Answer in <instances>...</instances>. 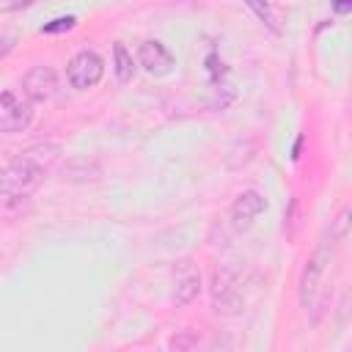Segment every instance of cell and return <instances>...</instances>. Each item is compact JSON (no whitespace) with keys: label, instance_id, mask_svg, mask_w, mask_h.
<instances>
[{"label":"cell","instance_id":"1","mask_svg":"<svg viewBox=\"0 0 352 352\" xmlns=\"http://www.w3.org/2000/svg\"><path fill=\"white\" fill-rule=\"evenodd\" d=\"M60 146L58 143H36L14 157L6 170L0 173V195L8 201L28 198L44 179V173L58 162Z\"/></svg>","mask_w":352,"mask_h":352},{"label":"cell","instance_id":"2","mask_svg":"<svg viewBox=\"0 0 352 352\" xmlns=\"http://www.w3.org/2000/svg\"><path fill=\"white\" fill-rule=\"evenodd\" d=\"M33 121V102L14 88L0 91V129L3 132H22Z\"/></svg>","mask_w":352,"mask_h":352},{"label":"cell","instance_id":"3","mask_svg":"<svg viewBox=\"0 0 352 352\" xmlns=\"http://www.w3.org/2000/svg\"><path fill=\"white\" fill-rule=\"evenodd\" d=\"M102 74H104V60H102V55L94 52V50H80V52L69 60V66H66V77H69L72 88H77V91L94 88V85L102 80Z\"/></svg>","mask_w":352,"mask_h":352},{"label":"cell","instance_id":"4","mask_svg":"<svg viewBox=\"0 0 352 352\" xmlns=\"http://www.w3.org/2000/svg\"><path fill=\"white\" fill-rule=\"evenodd\" d=\"M212 302H214V311H220V314L242 311V289H239L236 275L228 267L214 270V275H212Z\"/></svg>","mask_w":352,"mask_h":352},{"label":"cell","instance_id":"5","mask_svg":"<svg viewBox=\"0 0 352 352\" xmlns=\"http://www.w3.org/2000/svg\"><path fill=\"white\" fill-rule=\"evenodd\" d=\"M327 264H330L327 242H319V248L314 250V256L305 261V270H302V278H300V302H302V308H311L314 294L319 289V280H322Z\"/></svg>","mask_w":352,"mask_h":352},{"label":"cell","instance_id":"6","mask_svg":"<svg viewBox=\"0 0 352 352\" xmlns=\"http://www.w3.org/2000/svg\"><path fill=\"white\" fill-rule=\"evenodd\" d=\"M201 292V272L190 258H179L173 267V302L187 305Z\"/></svg>","mask_w":352,"mask_h":352},{"label":"cell","instance_id":"7","mask_svg":"<svg viewBox=\"0 0 352 352\" xmlns=\"http://www.w3.org/2000/svg\"><path fill=\"white\" fill-rule=\"evenodd\" d=\"M58 88V77L50 66H30L22 77V94L30 99V102H44L55 94Z\"/></svg>","mask_w":352,"mask_h":352},{"label":"cell","instance_id":"8","mask_svg":"<svg viewBox=\"0 0 352 352\" xmlns=\"http://www.w3.org/2000/svg\"><path fill=\"white\" fill-rule=\"evenodd\" d=\"M138 63L148 74H154V77H165V74L173 72V55H170V50L162 41H151V38L138 47Z\"/></svg>","mask_w":352,"mask_h":352},{"label":"cell","instance_id":"9","mask_svg":"<svg viewBox=\"0 0 352 352\" xmlns=\"http://www.w3.org/2000/svg\"><path fill=\"white\" fill-rule=\"evenodd\" d=\"M264 209H267V201H264L261 192H256V190H245V192H239L236 201H234V206H231L234 226H236V228H248Z\"/></svg>","mask_w":352,"mask_h":352},{"label":"cell","instance_id":"10","mask_svg":"<svg viewBox=\"0 0 352 352\" xmlns=\"http://www.w3.org/2000/svg\"><path fill=\"white\" fill-rule=\"evenodd\" d=\"M113 69H116V77L118 82H132L135 77V60H132V52L124 47V41H116L113 44Z\"/></svg>","mask_w":352,"mask_h":352},{"label":"cell","instance_id":"11","mask_svg":"<svg viewBox=\"0 0 352 352\" xmlns=\"http://www.w3.org/2000/svg\"><path fill=\"white\" fill-rule=\"evenodd\" d=\"M256 14H258V19L272 30V33H280V28H278V19H275V14H272V8H270V3L267 0H245Z\"/></svg>","mask_w":352,"mask_h":352},{"label":"cell","instance_id":"12","mask_svg":"<svg viewBox=\"0 0 352 352\" xmlns=\"http://www.w3.org/2000/svg\"><path fill=\"white\" fill-rule=\"evenodd\" d=\"M74 25H77L74 16H58V19L47 22V25H41V33H66V30H72Z\"/></svg>","mask_w":352,"mask_h":352},{"label":"cell","instance_id":"13","mask_svg":"<svg viewBox=\"0 0 352 352\" xmlns=\"http://www.w3.org/2000/svg\"><path fill=\"white\" fill-rule=\"evenodd\" d=\"M195 344H198V336L190 333V330H184V333H179V336L170 338V349H190Z\"/></svg>","mask_w":352,"mask_h":352},{"label":"cell","instance_id":"14","mask_svg":"<svg viewBox=\"0 0 352 352\" xmlns=\"http://www.w3.org/2000/svg\"><path fill=\"white\" fill-rule=\"evenodd\" d=\"M333 11H336L338 16L349 14V11H352V0H333Z\"/></svg>","mask_w":352,"mask_h":352},{"label":"cell","instance_id":"15","mask_svg":"<svg viewBox=\"0 0 352 352\" xmlns=\"http://www.w3.org/2000/svg\"><path fill=\"white\" fill-rule=\"evenodd\" d=\"M33 3H36V0H11L8 8H11V11H19V8H28V6H33Z\"/></svg>","mask_w":352,"mask_h":352},{"label":"cell","instance_id":"16","mask_svg":"<svg viewBox=\"0 0 352 352\" xmlns=\"http://www.w3.org/2000/svg\"><path fill=\"white\" fill-rule=\"evenodd\" d=\"M300 148H302V138H297V143H294V151H292V160H300Z\"/></svg>","mask_w":352,"mask_h":352}]
</instances>
